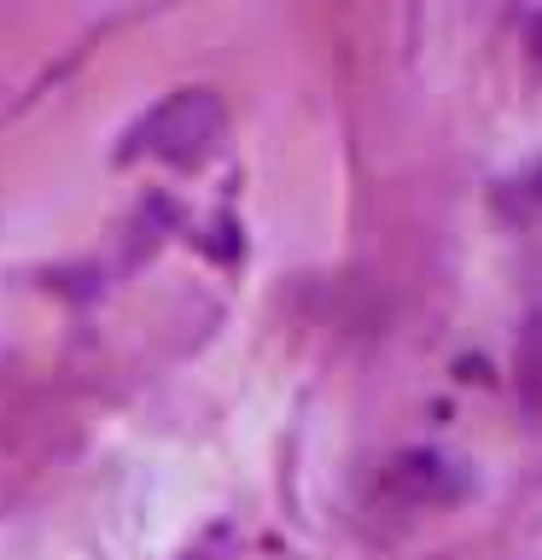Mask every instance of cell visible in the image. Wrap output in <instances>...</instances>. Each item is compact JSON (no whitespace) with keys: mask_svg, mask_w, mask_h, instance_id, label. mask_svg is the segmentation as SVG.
<instances>
[{"mask_svg":"<svg viewBox=\"0 0 542 560\" xmlns=\"http://www.w3.org/2000/svg\"><path fill=\"white\" fill-rule=\"evenodd\" d=\"M227 129L222 94L210 88H181L164 105H152L146 117L129 129V140L117 147V158H152V164H199V158L216 152V140Z\"/></svg>","mask_w":542,"mask_h":560,"instance_id":"cell-1","label":"cell"},{"mask_svg":"<svg viewBox=\"0 0 542 560\" xmlns=\"http://www.w3.org/2000/svg\"><path fill=\"white\" fill-rule=\"evenodd\" d=\"M519 397L531 415H542V322H531L519 339Z\"/></svg>","mask_w":542,"mask_h":560,"instance_id":"cell-2","label":"cell"},{"mask_svg":"<svg viewBox=\"0 0 542 560\" xmlns=\"http://www.w3.org/2000/svg\"><path fill=\"white\" fill-rule=\"evenodd\" d=\"M444 467H455V462H444V455H402L397 462V485H426L432 497H449L455 490V472H444Z\"/></svg>","mask_w":542,"mask_h":560,"instance_id":"cell-3","label":"cell"},{"mask_svg":"<svg viewBox=\"0 0 542 560\" xmlns=\"http://www.w3.org/2000/svg\"><path fill=\"white\" fill-rule=\"evenodd\" d=\"M531 47H537V65H542V12H537V24H531Z\"/></svg>","mask_w":542,"mask_h":560,"instance_id":"cell-4","label":"cell"}]
</instances>
